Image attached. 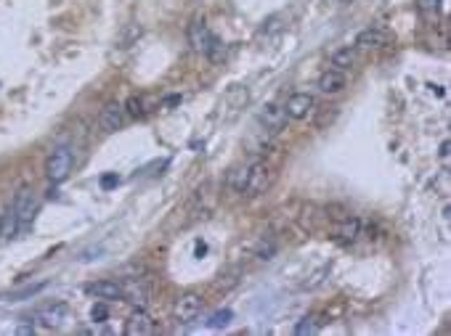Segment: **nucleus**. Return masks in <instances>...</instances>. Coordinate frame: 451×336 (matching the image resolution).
<instances>
[{"mask_svg": "<svg viewBox=\"0 0 451 336\" xmlns=\"http://www.w3.org/2000/svg\"><path fill=\"white\" fill-rule=\"evenodd\" d=\"M271 180H273V173H271V167L266 161H250V164H244V167L231 173V186L244 196L266 193Z\"/></svg>", "mask_w": 451, "mask_h": 336, "instance_id": "nucleus-1", "label": "nucleus"}, {"mask_svg": "<svg viewBox=\"0 0 451 336\" xmlns=\"http://www.w3.org/2000/svg\"><path fill=\"white\" fill-rule=\"evenodd\" d=\"M72 164H75V159H72L69 148H53L48 154V159H45V175H48L51 183H64L69 177V173H72Z\"/></svg>", "mask_w": 451, "mask_h": 336, "instance_id": "nucleus-2", "label": "nucleus"}, {"mask_svg": "<svg viewBox=\"0 0 451 336\" xmlns=\"http://www.w3.org/2000/svg\"><path fill=\"white\" fill-rule=\"evenodd\" d=\"M11 209H14L16 220H19V228L24 231L32 220H35V212H37V196H35V191L30 186H22L19 193H16Z\"/></svg>", "mask_w": 451, "mask_h": 336, "instance_id": "nucleus-3", "label": "nucleus"}, {"mask_svg": "<svg viewBox=\"0 0 451 336\" xmlns=\"http://www.w3.org/2000/svg\"><path fill=\"white\" fill-rule=\"evenodd\" d=\"M189 45H192V51H196V53L210 56L212 51H215V45H218V37L212 35L210 27L205 21H194L189 27Z\"/></svg>", "mask_w": 451, "mask_h": 336, "instance_id": "nucleus-4", "label": "nucleus"}, {"mask_svg": "<svg viewBox=\"0 0 451 336\" xmlns=\"http://www.w3.org/2000/svg\"><path fill=\"white\" fill-rule=\"evenodd\" d=\"M173 312H176V321L183 323V326L194 323L196 318H199V312H202V297H199V294H194V292L180 294L178 299H176Z\"/></svg>", "mask_w": 451, "mask_h": 336, "instance_id": "nucleus-5", "label": "nucleus"}, {"mask_svg": "<svg viewBox=\"0 0 451 336\" xmlns=\"http://www.w3.org/2000/svg\"><path fill=\"white\" fill-rule=\"evenodd\" d=\"M69 318V307L64 305V302H51V305L40 307V312H37V323L48 328V331H56L61 328L64 323Z\"/></svg>", "mask_w": 451, "mask_h": 336, "instance_id": "nucleus-6", "label": "nucleus"}, {"mask_svg": "<svg viewBox=\"0 0 451 336\" xmlns=\"http://www.w3.org/2000/svg\"><path fill=\"white\" fill-rule=\"evenodd\" d=\"M284 112L289 119H305L308 114H314L316 112V98L311 93H292V96L287 98Z\"/></svg>", "mask_w": 451, "mask_h": 336, "instance_id": "nucleus-7", "label": "nucleus"}, {"mask_svg": "<svg viewBox=\"0 0 451 336\" xmlns=\"http://www.w3.org/2000/svg\"><path fill=\"white\" fill-rule=\"evenodd\" d=\"M257 119H260V125L269 132H282L287 125V112L284 106H279V103H266L260 109V117Z\"/></svg>", "mask_w": 451, "mask_h": 336, "instance_id": "nucleus-8", "label": "nucleus"}, {"mask_svg": "<svg viewBox=\"0 0 451 336\" xmlns=\"http://www.w3.org/2000/svg\"><path fill=\"white\" fill-rule=\"evenodd\" d=\"M151 331H154V321H151L144 307H138L125 323V336H149Z\"/></svg>", "mask_w": 451, "mask_h": 336, "instance_id": "nucleus-9", "label": "nucleus"}, {"mask_svg": "<svg viewBox=\"0 0 451 336\" xmlns=\"http://www.w3.org/2000/svg\"><path fill=\"white\" fill-rule=\"evenodd\" d=\"M388 43H391V32L382 30V27H369V30H364L356 37V48H364V51H369V48H385Z\"/></svg>", "mask_w": 451, "mask_h": 336, "instance_id": "nucleus-10", "label": "nucleus"}, {"mask_svg": "<svg viewBox=\"0 0 451 336\" xmlns=\"http://www.w3.org/2000/svg\"><path fill=\"white\" fill-rule=\"evenodd\" d=\"M85 292L93 294L96 299L112 302V299H122V283H117V281H96V283L85 286Z\"/></svg>", "mask_w": 451, "mask_h": 336, "instance_id": "nucleus-11", "label": "nucleus"}, {"mask_svg": "<svg viewBox=\"0 0 451 336\" xmlns=\"http://www.w3.org/2000/svg\"><path fill=\"white\" fill-rule=\"evenodd\" d=\"M99 125L104 132H117L122 127V106L120 103H106L101 109V117H99Z\"/></svg>", "mask_w": 451, "mask_h": 336, "instance_id": "nucleus-12", "label": "nucleus"}, {"mask_svg": "<svg viewBox=\"0 0 451 336\" xmlns=\"http://www.w3.org/2000/svg\"><path fill=\"white\" fill-rule=\"evenodd\" d=\"M122 299L133 302L135 307H144L149 302V289H146V283H138V281L122 283Z\"/></svg>", "mask_w": 451, "mask_h": 336, "instance_id": "nucleus-13", "label": "nucleus"}, {"mask_svg": "<svg viewBox=\"0 0 451 336\" xmlns=\"http://www.w3.org/2000/svg\"><path fill=\"white\" fill-rule=\"evenodd\" d=\"M343 88H346V74L337 72V69H330V72H324L318 77V90L327 93V96H334Z\"/></svg>", "mask_w": 451, "mask_h": 336, "instance_id": "nucleus-14", "label": "nucleus"}, {"mask_svg": "<svg viewBox=\"0 0 451 336\" xmlns=\"http://www.w3.org/2000/svg\"><path fill=\"white\" fill-rule=\"evenodd\" d=\"M356 61H359V51L348 45V48H340V51L332 56V67H334L337 72H343V69H350Z\"/></svg>", "mask_w": 451, "mask_h": 336, "instance_id": "nucleus-15", "label": "nucleus"}, {"mask_svg": "<svg viewBox=\"0 0 451 336\" xmlns=\"http://www.w3.org/2000/svg\"><path fill=\"white\" fill-rule=\"evenodd\" d=\"M321 326H324L321 315H305V318H300L298 326H295V334L298 336H314V334H318Z\"/></svg>", "mask_w": 451, "mask_h": 336, "instance_id": "nucleus-16", "label": "nucleus"}, {"mask_svg": "<svg viewBox=\"0 0 451 336\" xmlns=\"http://www.w3.org/2000/svg\"><path fill=\"white\" fill-rule=\"evenodd\" d=\"M361 233V220L359 218H348L340 222V228H337V236H340V241H356Z\"/></svg>", "mask_w": 451, "mask_h": 336, "instance_id": "nucleus-17", "label": "nucleus"}, {"mask_svg": "<svg viewBox=\"0 0 451 336\" xmlns=\"http://www.w3.org/2000/svg\"><path fill=\"white\" fill-rule=\"evenodd\" d=\"M138 37H141V27H138V24H128V27L122 30L120 37H117V45H120V48H130Z\"/></svg>", "mask_w": 451, "mask_h": 336, "instance_id": "nucleus-18", "label": "nucleus"}, {"mask_svg": "<svg viewBox=\"0 0 451 336\" xmlns=\"http://www.w3.org/2000/svg\"><path fill=\"white\" fill-rule=\"evenodd\" d=\"M231 318H234L231 310H218V312H212V318L207 321V326H210V328H226V326L231 323Z\"/></svg>", "mask_w": 451, "mask_h": 336, "instance_id": "nucleus-19", "label": "nucleus"}, {"mask_svg": "<svg viewBox=\"0 0 451 336\" xmlns=\"http://www.w3.org/2000/svg\"><path fill=\"white\" fill-rule=\"evenodd\" d=\"M90 318H93L96 323H104L106 318H109V310H106V305H101V302H99V305H93V310H90Z\"/></svg>", "mask_w": 451, "mask_h": 336, "instance_id": "nucleus-20", "label": "nucleus"}, {"mask_svg": "<svg viewBox=\"0 0 451 336\" xmlns=\"http://www.w3.org/2000/svg\"><path fill=\"white\" fill-rule=\"evenodd\" d=\"M128 112H130V114H133V117H141V114H144V101H141V98H130V101H128Z\"/></svg>", "mask_w": 451, "mask_h": 336, "instance_id": "nucleus-21", "label": "nucleus"}, {"mask_svg": "<svg viewBox=\"0 0 451 336\" xmlns=\"http://www.w3.org/2000/svg\"><path fill=\"white\" fill-rule=\"evenodd\" d=\"M114 186H120V177H117V173H109V175L101 177V188H104V191L114 188Z\"/></svg>", "mask_w": 451, "mask_h": 336, "instance_id": "nucleus-22", "label": "nucleus"}, {"mask_svg": "<svg viewBox=\"0 0 451 336\" xmlns=\"http://www.w3.org/2000/svg\"><path fill=\"white\" fill-rule=\"evenodd\" d=\"M422 11H438L441 8V0H420Z\"/></svg>", "mask_w": 451, "mask_h": 336, "instance_id": "nucleus-23", "label": "nucleus"}, {"mask_svg": "<svg viewBox=\"0 0 451 336\" xmlns=\"http://www.w3.org/2000/svg\"><path fill=\"white\" fill-rule=\"evenodd\" d=\"M441 157H443V159L449 157V141H443V143H441Z\"/></svg>", "mask_w": 451, "mask_h": 336, "instance_id": "nucleus-24", "label": "nucleus"}, {"mask_svg": "<svg viewBox=\"0 0 451 336\" xmlns=\"http://www.w3.org/2000/svg\"><path fill=\"white\" fill-rule=\"evenodd\" d=\"M0 220H3V215H0Z\"/></svg>", "mask_w": 451, "mask_h": 336, "instance_id": "nucleus-25", "label": "nucleus"}]
</instances>
